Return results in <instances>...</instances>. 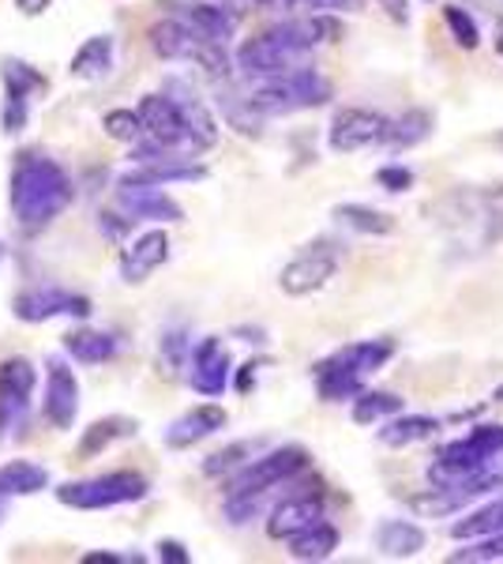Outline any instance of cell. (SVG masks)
<instances>
[{"label": "cell", "instance_id": "obj_43", "mask_svg": "<svg viewBox=\"0 0 503 564\" xmlns=\"http://www.w3.org/2000/svg\"><path fill=\"white\" fill-rule=\"evenodd\" d=\"M286 8L294 12H357L361 0H286Z\"/></svg>", "mask_w": 503, "mask_h": 564}, {"label": "cell", "instance_id": "obj_23", "mask_svg": "<svg viewBox=\"0 0 503 564\" xmlns=\"http://www.w3.org/2000/svg\"><path fill=\"white\" fill-rule=\"evenodd\" d=\"M173 15H181L185 23L196 26L199 34H207V39L215 42H233L237 34V12L226 4H218V0H185V4H173Z\"/></svg>", "mask_w": 503, "mask_h": 564}, {"label": "cell", "instance_id": "obj_11", "mask_svg": "<svg viewBox=\"0 0 503 564\" xmlns=\"http://www.w3.org/2000/svg\"><path fill=\"white\" fill-rule=\"evenodd\" d=\"M338 263H342V249L335 241H316L305 252H297L289 263H282L278 271V290L286 297H308L316 290H324L327 282L338 275Z\"/></svg>", "mask_w": 503, "mask_h": 564}, {"label": "cell", "instance_id": "obj_40", "mask_svg": "<svg viewBox=\"0 0 503 564\" xmlns=\"http://www.w3.org/2000/svg\"><path fill=\"white\" fill-rule=\"evenodd\" d=\"M444 23H447V31H451V39L462 45V50H478L481 45V31H478V23H473V15L470 12H462L459 4H447L444 8Z\"/></svg>", "mask_w": 503, "mask_h": 564}, {"label": "cell", "instance_id": "obj_52", "mask_svg": "<svg viewBox=\"0 0 503 564\" xmlns=\"http://www.w3.org/2000/svg\"><path fill=\"white\" fill-rule=\"evenodd\" d=\"M492 143H496V148L503 151V132H496V135H492Z\"/></svg>", "mask_w": 503, "mask_h": 564}, {"label": "cell", "instance_id": "obj_33", "mask_svg": "<svg viewBox=\"0 0 503 564\" xmlns=\"http://www.w3.org/2000/svg\"><path fill=\"white\" fill-rule=\"evenodd\" d=\"M192 335L188 327H166V332L158 335V372L162 377H185L188 369V358H192Z\"/></svg>", "mask_w": 503, "mask_h": 564}, {"label": "cell", "instance_id": "obj_37", "mask_svg": "<svg viewBox=\"0 0 503 564\" xmlns=\"http://www.w3.org/2000/svg\"><path fill=\"white\" fill-rule=\"evenodd\" d=\"M218 106H222V117L230 121V129H237L241 135H263V117L249 106V98L244 95L226 90V95L218 98Z\"/></svg>", "mask_w": 503, "mask_h": 564}, {"label": "cell", "instance_id": "obj_5", "mask_svg": "<svg viewBox=\"0 0 503 564\" xmlns=\"http://www.w3.org/2000/svg\"><path fill=\"white\" fill-rule=\"evenodd\" d=\"M147 494H151V478L132 467L102 470V475H90V478H68L53 489L57 505L72 508V512H109V508L140 505V500H147Z\"/></svg>", "mask_w": 503, "mask_h": 564}, {"label": "cell", "instance_id": "obj_44", "mask_svg": "<svg viewBox=\"0 0 503 564\" xmlns=\"http://www.w3.org/2000/svg\"><path fill=\"white\" fill-rule=\"evenodd\" d=\"M154 561L158 564H192V550L181 539H158L154 542Z\"/></svg>", "mask_w": 503, "mask_h": 564}, {"label": "cell", "instance_id": "obj_8", "mask_svg": "<svg viewBox=\"0 0 503 564\" xmlns=\"http://www.w3.org/2000/svg\"><path fill=\"white\" fill-rule=\"evenodd\" d=\"M12 316L20 324H50V321H76L84 324L95 316V302L84 290L42 282V286H23L12 297Z\"/></svg>", "mask_w": 503, "mask_h": 564}, {"label": "cell", "instance_id": "obj_32", "mask_svg": "<svg viewBox=\"0 0 503 564\" xmlns=\"http://www.w3.org/2000/svg\"><path fill=\"white\" fill-rule=\"evenodd\" d=\"M0 87L4 95H20V98H34L50 87L42 68H34L31 61L23 57H0Z\"/></svg>", "mask_w": 503, "mask_h": 564}, {"label": "cell", "instance_id": "obj_9", "mask_svg": "<svg viewBox=\"0 0 503 564\" xmlns=\"http://www.w3.org/2000/svg\"><path fill=\"white\" fill-rule=\"evenodd\" d=\"M34 391H39V369H34V361L23 358V354H8L0 361V441L23 433L34 406Z\"/></svg>", "mask_w": 503, "mask_h": 564}, {"label": "cell", "instance_id": "obj_2", "mask_svg": "<svg viewBox=\"0 0 503 564\" xmlns=\"http://www.w3.org/2000/svg\"><path fill=\"white\" fill-rule=\"evenodd\" d=\"M395 358V339H361L350 347H338L331 358L316 361L313 380L324 403H353L364 391V380L380 372Z\"/></svg>", "mask_w": 503, "mask_h": 564}, {"label": "cell", "instance_id": "obj_4", "mask_svg": "<svg viewBox=\"0 0 503 564\" xmlns=\"http://www.w3.org/2000/svg\"><path fill=\"white\" fill-rule=\"evenodd\" d=\"M249 106L263 121L271 117H286V113H300V109H319L335 98V87L327 76H319L313 65H300L286 76L274 79H255V84L244 90Z\"/></svg>", "mask_w": 503, "mask_h": 564}, {"label": "cell", "instance_id": "obj_15", "mask_svg": "<svg viewBox=\"0 0 503 564\" xmlns=\"http://www.w3.org/2000/svg\"><path fill=\"white\" fill-rule=\"evenodd\" d=\"M383 129H387V117H383L380 109L342 106V109H335L331 124H327V148L335 154L364 151L383 140Z\"/></svg>", "mask_w": 503, "mask_h": 564}, {"label": "cell", "instance_id": "obj_19", "mask_svg": "<svg viewBox=\"0 0 503 564\" xmlns=\"http://www.w3.org/2000/svg\"><path fill=\"white\" fill-rule=\"evenodd\" d=\"M207 177L210 170L199 159H151V162H128V170L117 177V185L173 188V185H199Z\"/></svg>", "mask_w": 503, "mask_h": 564}, {"label": "cell", "instance_id": "obj_53", "mask_svg": "<svg viewBox=\"0 0 503 564\" xmlns=\"http://www.w3.org/2000/svg\"><path fill=\"white\" fill-rule=\"evenodd\" d=\"M496 403H503V388H496Z\"/></svg>", "mask_w": 503, "mask_h": 564}, {"label": "cell", "instance_id": "obj_39", "mask_svg": "<svg viewBox=\"0 0 503 564\" xmlns=\"http://www.w3.org/2000/svg\"><path fill=\"white\" fill-rule=\"evenodd\" d=\"M455 564H492L503 561V534H484V539H470L466 550L451 553Z\"/></svg>", "mask_w": 503, "mask_h": 564}, {"label": "cell", "instance_id": "obj_18", "mask_svg": "<svg viewBox=\"0 0 503 564\" xmlns=\"http://www.w3.org/2000/svg\"><path fill=\"white\" fill-rule=\"evenodd\" d=\"M162 90L173 98V102L181 106V113H185V124L192 132V140L199 143V151H215L218 140H222V124H218L215 109L207 106V98H199V90L188 84V79L181 76H166L162 79Z\"/></svg>", "mask_w": 503, "mask_h": 564}, {"label": "cell", "instance_id": "obj_41", "mask_svg": "<svg viewBox=\"0 0 503 564\" xmlns=\"http://www.w3.org/2000/svg\"><path fill=\"white\" fill-rule=\"evenodd\" d=\"M132 226H135V218H128L117 204L109 207V212H98V234H102L106 241H113V245L132 241Z\"/></svg>", "mask_w": 503, "mask_h": 564}, {"label": "cell", "instance_id": "obj_47", "mask_svg": "<svg viewBox=\"0 0 503 564\" xmlns=\"http://www.w3.org/2000/svg\"><path fill=\"white\" fill-rule=\"evenodd\" d=\"M15 12L23 15V20H42L45 12L53 8V0H12Z\"/></svg>", "mask_w": 503, "mask_h": 564}, {"label": "cell", "instance_id": "obj_27", "mask_svg": "<svg viewBox=\"0 0 503 564\" xmlns=\"http://www.w3.org/2000/svg\"><path fill=\"white\" fill-rule=\"evenodd\" d=\"M338 542H342L338 527L327 523V520H319L313 527H305L300 534H294V539L286 542V550H289V557L300 561V564H319V561L335 557Z\"/></svg>", "mask_w": 503, "mask_h": 564}, {"label": "cell", "instance_id": "obj_10", "mask_svg": "<svg viewBox=\"0 0 503 564\" xmlns=\"http://www.w3.org/2000/svg\"><path fill=\"white\" fill-rule=\"evenodd\" d=\"M76 361L64 358H45V380H42V417L50 422V430L72 433L84 411V388L76 377Z\"/></svg>", "mask_w": 503, "mask_h": 564}, {"label": "cell", "instance_id": "obj_29", "mask_svg": "<svg viewBox=\"0 0 503 564\" xmlns=\"http://www.w3.org/2000/svg\"><path fill=\"white\" fill-rule=\"evenodd\" d=\"M436 430H440V422L428 414H395L380 422V444L383 448H409V444L428 441Z\"/></svg>", "mask_w": 503, "mask_h": 564}, {"label": "cell", "instance_id": "obj_21", "mask_svg": "<svg viewBox=\"0 0 503 564\" xmlns=\"http://www.w3.org/2000/svg\"><path fill=\"white\" fill-rule=\"evenodd\" d=\"M61 350L68 354L76 366H109V361L121 354V339H117V332H109V327H90L87 321L79 327H72L68 335H61Z\"/></svg>", "mask_w": 503, "mask_h": 564}, {"label": "cell", "instance_id": "obj_48", "mask_svg": "<svg viewBox=\"0 0 503 564\" xmlns=\"http://www.w3.org/2000/svg\"><path fill=\"white\" fill-rule=\"evenodd\" d=\"M233 335L241 343H249V347H263V343H267V332H263V327H237Z\"/></svg>", "mask_w": 503, "mask_h": 564}, {"label": "cell", "instance_id": "obj_34", "mask_svg": "<svg viewBox=\"0 0 503 564\" xmlns=\"http://www.w3.org/2000/svg\"><path fill=\"white\" fill-rule=\"evenodd\" d=\"M484 534H503V494L496 500H489L478 512L462 516L459 523H451V539L470 542V539H484Z\"/></svg>", "mask_w": 503, "mask_h": 564}, {"label": "cell", "instance_id": "obj_31", "mask_svg": "<svg viewBox=\"0 0 503 564\" xmlns=\"http://www.w3.org/2000/svg\"><path fill=\"white\" fill-rule=\"evenodd\" d=\"M331 218L338 226H346V230L364 234V238H387V234H395V218L369 204H338Z\"/></svg>", "mask_w": 503, "mask_h": 564}, {"label": "cell", "instance_id": "obj_20", "mask_svg": "<svg viewBox=\"0 0 503 564\" xmlns=\"http://www.w3.org/2000/svg\"><path fill=\"white\" fill-rule=\"evenodd\" d=\"M324 520V497L319 494H294L282 497L278 505L267 512V539L271 542H289L305 527Z\"/></svg>", "mask_w": 503, "mask_h": 564}, {"label": "cell", "instance_id": "obj_12", "mask_svg": "<svg viewBox=\"0 0 503 564\" xmlns=\"http://www.w3.org/2000/svg\"><path fill=\"white\" fill-rule=\"evenodd\" d=\"M143 117V132H147V140L162 143V148L177 151V154H188V159H199V143L192 140L188 124H185V113H181V106L173 102L166 90H151V95H143L140 102H135Z\"/></svg>", "mask_w": 503, "mask_h": 564}, {"label": "cell", "instance_id": "obj_35", "mask_svg": "<svg viewBox=\"0 0 503 564\" xmlns=\"http://www.w3.org/2000/svg\"><path fill=\"white\" fill-rule=\"evenodd\" d=\"M350 414L357 425H380V422H387V417L402 414V399L395 391H361V395L353 399Z\"/></svg>", "mask_w": 503, "mask_h": 564}, {"label": "cell", "instance_id": "obj_3", "mask_svg": "<svg viewBox=\"0 0 503 564\" xmlns=\"http://www.w3.org/2000/svg\"><path fill=\"white\" fill-rule=\"evenodd\" d=\"M147 45L158 61H170V65H196L215 79H230V72L237 68L226 42L207 39V34H199L196 26L173 12L166 20H154L147 26Z\"/></svg>", "mask_w": 503, "mask_h": 564}, {"label": "cell", "instance_id": "obj_25", "mask_svg": "<svg viewBox=\"0 0 503 564\" xmlns=\"http://www.w3.org/2000/svg\"><path fill=\"white\" fill-rule=\"evenodd\" d=\"M45 489H53V475L45 463L34 459H4L0 463V494L8 500L39 497Z\"/></svg>", "mask_w": 503, "mask_h": 564}, {"label": "cell", "instance_id": "obj_28", "mask_svg": "<svg viewBox=\"0 0 503 564\" xmlns=\"http://www.w3.org/2000/svg\"><path fill=\"white\" fill-rule=\"evenodd\" d=\"M433 135V113L425 109H406L398 117H387V129H383V148L387 151H409L417 143H425Z\"/></svg>", "mask_w": 503, "mask_h": 564}, {"label": "cell", "instance_id": "obj_14", "mask_svg": "<svg viewBox=\"0 0 503 564\" xmlns=\"http://www.w3.org/2000/svg\"><path fill=\"white\" fill-rule=\"evenodd\" d=\"M173 257V241L166 226H147L143 234H135L132 241L121 245V257H117V275L124 286H143L154 271L166 268Z\"/></svg>", "mask_w": 503, "mask_h": 564}, {"label": "cell", "instance_id": "obj_1", "mask_svg": "<svg viewBox=\"0 0 503 564\" xmlns=\"http://www.w3.org/2000/svg\"><path fill=\"white\" fill-rule=\"evenodd\" d=\"M76 204V181L45 151L15 154L12 174H8V212L15 226L26 234L45 230L50 223Z\"/></svg>", "mask_w": 503, "mask_h": 564}, {"label": "cell", "instance_id": "obj_6", "mask_svg": "<svg viewBox=\"0 0 503 564\" xmlns=\"http://www.w3.org/2000/svg\"><path fill=\"white\" fill-rule=\"evenodd\" d=\"M496 456H503V425H473L466 436L436 452L433 467H428V481L433 486H455V481L481 470Z\"/></svg>", "mask_w": 503, "mask_h": 564}, {"label": "cell", "instance_id": "obj_36", "mask_svg": "<svg viewBox=\"0 0 503 564\" xmlns=\"http://www.w3.org/2000/svg\"><path fill=\"white\" fill-rule=\"evenodd\" d=\"M102 132H106L113 143H124V148H132V143H140L143 135H147V132H143L140 109H132V106L106 109V113H102Z\"/></svg>", "mask_w": 503, "mask_h": 564}, {"label": "cell", "instance_id": "obj_30", "mask_svg": "<svg viewBox=\"0 0 503 564\" xmlns=\"http://www.w3.org/2000/svg\"><path fill=\"white\" fill-rule=\"evenodd\" d=\"M260 452H263V441H252V436H244V441H230L218 452H210V456L199 463V470H204V478H233L237 470L249 467Z\"/></svg>", "mask_w": 503, "mask_h": 564}, {"label": "cell", "instance_id": "obj_54", "mask_svg": "<svg viewBox=\"0 0 503 564\" xmlns=\"http://www.w3.org/2000/svg\"><path fill=\"white\" fill-rule=\"evenodd\" d=\"M0 263H4V241H0Z\"/></svg>", "mask_w": 503, "mask_h": 564}, {"label": "cell", "instance_id": "obj_49", "mask_svg": "<svg viewBox=\"0 0 503 564\" xmlns=\"http://www.w3.org/2000/svg\"><path fill=\"white\" fill-rule=\"evenodd\" d=\"M383 8H387V15L395 23H406L409 20V12H406V0H380Z\"/></svg>", "mask_w": 503, "mask_h": 564}, {"label": "cell", "instance_id": "obj_50", "mask_svg": "<svg viewBox=\"0 0 503 564\" xmlns=\"http://www.w3.org/2000/svg\"><path fill=\"white\" fill-rule=\"evenodd\" d=\"M492 42H496V53L503 57V20L496 23V34H492Z\"/></svg>", "mask_w": 503, "mask_h": 564}, {"label": "cell", "instance_id": "obj_55", "mask_svg": "<svg viewBox=\"0 0 503 564\" xmlns=\"http://www.w3.org/2000/svg\"><path fill=\"white\" fill-rule=\"evenodd\" d=\"M255 4H267V0H255Z\"/></svg>", "mask_w": 503, "mask_h": 564}, {"label": "cell", "instance_id": "obj_13", "mask_svg": "<svg viewBox=\"0 0 503 564\" xmlns=\"http://www.w3.org/2000/svg\"><path fill=\"white\" fill-rule=\"evenodd\" d=\"M185 384L204 399L226 395V388L233 384V354L226 347V339H218V335L196 339L188 369H185Z\"/></svg>", "mask_w": 503, "mask_h": 564}, {"label": "cell", "instance_id": "obj_51", "mask_svg": "<svg viewBox=\"0 0 503 564\" xmlns=\"http://www.w3.org/2000/svg\"><path fill=\"white\" fill-rule=\"evenodd\" d=\"M4 520H8V497L0 494V527H4Z\"/></svg>", "mask_w": 503, "mask_h": 564}, {"label": "cell", "instance_id": "obj_46", "mask_svg": "<svg viewBox=\"0 0 503 564\" xmlns=\"http://www.w3.org/2000/svg\"><path fill=\"white\" fill-rule=\"evenodd\" d=\"M128 561L143 564L147 557H143V553H113V550H90L79 557V564H128Z\"/></svg>", "mask_w": 503, "mask_h": 564}, {"label": "cell", "instance_id": "obj_7", "mask_svg": "<svg viewBox=\"0 0 503 564\" xmlns=\"http://www.w3.org/2000/svg\"><path fill=\"white\" fill-rule=\"evenodd\" d=\"M313 467V456L300 444H278V448L260 452L249 467H241L233 478H226V497H244V494H271L282 489L286 481L300 478Z\"/></svg>", "mask_w": 503, "mask_h": 564}, {"label": "cell", "instance_id": "obj_42", "mask_svg": "<svg viewBox=\"0 0 503 564\" xmlns=\"http://www.w3.org/2000/svg\"><path fill=\"white\" fill-rule=\"evenodd\" d=\"M376 185L387 188V193H406V188H414V170L398 166V162H391V166H380L376 170Z\"/></svg>", "mask_w": 503, "mask_h": 564}, {"label": "cell", "instance_id": "obj_22", "mask_svg": "<svg viewBox=\"0 0 503 564\" xmlns=\"http://www.w3.org/2000/svg\"><path fill=\"white\" fill-rule=\"evenodd\" d=\"M117 68V39L113 34H90V39L79 42V50L72 53L68 61V76L84 79V84H98V79H109Z\"/></svg>", "mask_w": 503, "mask_h": 564}, {"label": "cell", "instance_id": "obj_26", "mask_svg": "<svg viewBox=\"0 0 503 564\" xmlns=\"http://www.w3.org/2000/svg\"><path fill=\"white\" fill-rule=\"evenodd\" d=\"M372 542H376V550L383 557L406 561V557H417L428 539H425V531L409 520H383L376 527V534H372Z\"/></svg>", "mask_w": 503, "mask_h": 564}, {"label": "cell", "instance_id": "obj_24", "mask_svg": "<svg viewBox=\"0 0 503 564\" xmlns=\"http://www.w3.org/2000/svg\"><path fill=\"white\" fill-rule=\"evenodd\" d=\"M135 433H140V417L106 414V417H98V422H90L84 430V436H79V444H76V456L79 459H98L102 452L113 448V444L132 441Z\"/></svg>", "mask_w": 503, "mask_h": 564}, {"label": "cell", "instance_id": "obj_17", "mask_svg": "<svg viewBox=\"0 0 503 564\" xmlns=\"http://www.w3.org/2000/svg\"><path fill=\"white\" fill-rule=\"evenodd\" d=\"M226 425H230V414H226L222 403H196L162 430V444H166L170 452H192L196 444L222 433Z\"/></svg>", "mask_w": 503, "mask_h": 564}, {"label": "cell", "instance_id": "obj_38", "mask_svg": "<svg viewBox=\"0 0 503 564\" xmlns=\"http://www.w3.org/2000/svg\"><path fill=\"white\" fill-rule=\"evenodd\" d=\"M26 124H31V98H20V95L0 98V132L12 140V135L26 132Z\"/></svg>", "mask_w": 503, "mask_h": 564}, {"label": "cell", "instance_id": "obj_45", "mask_svg": "<svg viewBox=\"0 0 503 564\" xmlns=\"http://www.w3.org/2000/svg\"><path fill=\"white\" fill-rule=\"evenodd\" d=\"M267 366V361H260V358H249L244 366H237L233 369V388L241 391V395H249V391L255 388V380H260V369Z\"/></svg>", "mask_w": 503, "mask_h": 564}, {"label": "cell", "instance_id": "obj_16", "mask_svg": "<svg viewBox=\"0 0 503 564\" xmlns=\"http://www.w3.org/2000/svg\"><path fill=\"white\" fill-rule=\"evenodd\" d=\"M113 204L121 207L128 218L147 226H177L185 223V207L173 199L166 188L154 185H117L113 188Z\"/></svg>", "mask_w": 503, "mask_h": 564}]
</instances>
